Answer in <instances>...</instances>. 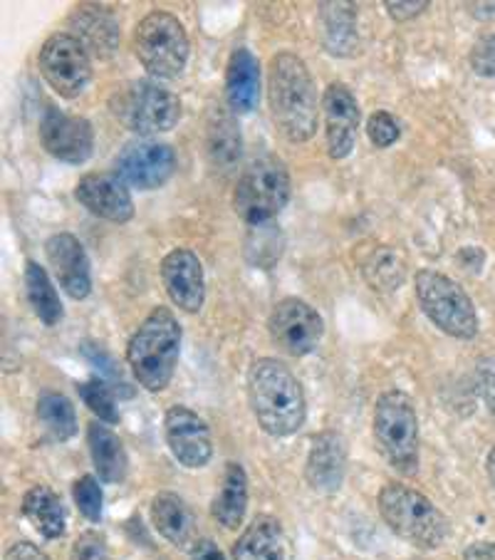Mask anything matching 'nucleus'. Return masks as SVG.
Wrapping results in <instances>:
<instances>
[{
    "mask_svg": "<svg viewBox=\"0 0 495 560\" xmlns=\"http://www.w3.org/2000/svg\"><path fill=\"white\" fill-rule=\"evenodd\" d=\"M367 135H369L372 144L379 149H387L401 137V127L397 119L389 115V112H375L367 122Z\"/></svg>",
    "mask_w": 495,
    "mask_h": 560,
    "instance_id": "72a5a7b5",
    "label": "nucleus"
},
{
    "mask_svg": "<svg viewBox=\"0 0 495 560\" xmlns=\"http://www.w3.org/2000/svg\"><path fill=\"white\" fill-rule=\"evenodd\" d=\"M471 65L475 72L483 74V78L495 80V33L485 35L475 43V48L471 52Z\"/></svg>",
    "mask_w": 495,
    "mask_h": 560,
    "instance_id": "f704fd0d",
    "label": "nucleus"
},
{
    "mask_svg": "<svg viewBox=\"0 0 495 560\" xmlns=\"http://www.w3.org/2000/svg\"><path fill=\"white\" fill-rule=\"evenodd\" d=\"M233 560H285L283 526L273 516L254 518L233 546Z\"/></svg>",
    "mask_w": 495,
    "mask_h": 560,
    "instance_id": "4be33fe9",
    "label": "nucleus"
},
{
    "mask_svg": "<svg viewBox=\"0 0 495 560\" xmlns=\"http://www.w3.org/2000/svg\"><path fill=\"white\" fill-rule=\"evenodd\" d=\"M347 471V446L338 432H322L313 439L307 454L305 476L315 491L334 493L344 481Z\"/></svg>",
    "mask_w": 495,
    "mask_h": 560,
    "instance_id": "6ab92c4d",
    "label": "nucleus"
},
{
    "mask_svg": "<svg viewBox=\"0 0 495 560\" xmlns=\"http://www.w3.org/2000/svg\"><path fill=\"white\" fill-rule=\"evenodd\" d=\"M80 397L85 399V405L95 412L102 422L117 424L119 422V409L115 402V395L102 380H90L85 385H80Z\"/></svg>",
    "mask_w": 495,
    "mask_h": 560,
    "instance_id": "2f4dec72",
    "label": "nucleus"
},
{
    "mask_svg": "<svg viewBox=\"0 0 495 560\" xmlns=\"http://www.w3.org/2000/svg\"><path fill=\"white\" fill-rule=\"evenodd\" d=\"M176 172V154L169 144L139 139L127 144L117 156V174L127 184L142 191H152L164 186Z\"/></svg>",
    "mask_w": 495,
    "mask_h": 560,
    "instance_id": "f8f14e48",
    "label": "nucleus"
},
{
    "mask_svg": "<svg viewBox=\"0 0 495 560\" xmlns=\"http://www.w3.org/2000/svg\"><path fill=\"white\" fill-rule=\"evenodd\" d=\"M87 442H90V454H92V462H95L99 479L107 483L125 481L127 452L125 446H121L119 436L105 424L92 422L87 429Z\"/></svg>",
    "mask_w": 495,
    "mask_h": 560,
    "instance_id": "5701e85b",
    "label": "nucleus"
},
{
    "mask_svg": "<svg viewBox=\"0 0 495 560\" xmlns=\"http://www.w3.org/2000/svg\"><path fill=\"white\" fill-rule=\"evenodd\" d=\"M40 139L45 152L68 164H82L92 156L95 132L82 117H70L64 112L48 107L40 119Z\"/></svg>",
    "mask_w": 495,
    "mask_h": 560,
    "instance_id": "ddd939ff",
    "label": "nucleus"
},
{
    "mask_svg": "<svg viewBox=\"0 0 495 560\" xmlns=\"http://www.w3.org/2000/svg\"><path fill=\"white\" fill-rule=\"evenodd\" d=\"M40 72L62 97H80L92 80L90 52L70 33H55L40 48Z\"/></svg>",
    "mask_w": 495,
    "mask_h": 560,
    "instance_id": "9d476101",
    "label": "nucleus"
},
{
    "mask_svg": "<svg viewBox=\"0 0 495 560\" xmlns=\"http://www.w3.org/2000/svg\"><path fill=\"white\" fill-rule=\"evenodd\" d=\"M115 115L139 135L169 132L181 119V102L152 80H137L115 100Z\"/></svg>",
    "mask_w": 495,
    "mask_h": 560,
    "instance_id": "1a4fd4ad",
    "label": "nucleus"
},
{
    "mask_svg": "<svg viewBox=\"0 0 495 560\" xmlns=\"http://www.w3.org/2000/svg\"><path fill=\"white\" fill-rule=\"evenodd\" d=\"M181 352V325L169 307H156L146 315L127 345V362L137 382L149 392L169 385Z\"/></svg>",
    "mask_w": 495,
    "mask_h": 560,
    "instance_id": "7ed1b4c3",
    "label": "nucleus"
},
{
    "mask_svg": "<svg viewBox=\"0 0 495 560\" xmlns=\"http://www.w3.org/2000/svg\"><path fill=\"white\" fill-rule=\"evenodd\" d=\"M488 476H491V483L495 487V446L488 454Z\"/></svg>",
    "mask_w": 495,
    "mask_h": 560,
    "instance_id": "79ce46f5",
    "label": "nucleus"
},
{
    "mask_svg": "<svg viewBox=\"0 0 495 560\" xmlns=\"http://www.w3.org/2000/svg\"><path fill=\"white\" fill-rule=\"evenodd\" d=\"M379 511L389 528L419 548H438L448 536V521L424 493L387 483L379 493Z\"/></svg>",
    "mask_w": 495,
    "mask_h": 560,
    "instance_id": "20e7f679",
    "label": "nucleus"
},
{
    "mask_svg": "<svg viewBox=\"0 0 495 560\" xmlns=\"http://www.w3.org/2000/svg\"><path fill=\"white\" fill-rule=\"evenodd\" d=\"M107 544L99 534H82L74 544V560H107Z\"/></svg>",
    "mask_w": 495,
    "mask_h": 560,
    "instance_id": "c9c22d12",
    "label": "nucleus"
},
{
    "mask_svg": "<svg viewBox=\"0 0 495 560\" xmlns=\"http://www.w3.org/2000/svg\"><path fill=\"white\" fill-rule=\"evenodd\" d=\"M320 21L327 50L334 55H352L357 45V15L350 3H322Z\"/></svg>",
    "mask_w": 495,
    "mask_h": 560,
    "instance_id": "bb28decb",
    "label": "nucleus"
},
{
    "mask_svg": "<svg viewBox=\"0 0 495 560\" xmlns=\"http://www.w3.org/2000/svg\"><path fill=\"white\" fill-rule=\"evenodd\" d=\"M191 560H226V558H223L216 544H211V540H199V544L193 546Z\"/></svg>",
    "mask_w": 495,
    "mask_h": 560,
    "instance_id": "58836bf2",
    "label": "nucleus"
},
{
    "mask_svg": "<svg viewBox=\"0 0 495 560\" xmlns=\"http://www.w3.org/2000/svg\"><path fill=\"white\" fill-rule=\"evenodd\" d=\"M139 62L156 80H176L189 62V35L172 13H149L134 33Z\"/></svg>",
    "mask_w": 495,
    "mask_h": 560,
    "instance_id": "0eeeda50",
    "label": "nucleus"
},
{
    "mask_svg": "<svg viewBox=\"0 0 495 560\" xmlns=\"http://www.w3.org/2000/svg\"><path fill=\"white\" fill-rule=\"evenodd\" d=\"M162 278L172 301L186 313H199L205 301L203 266L196 254L176 248L162 264Z\"/></svg>",
    "mask_w": 495,
    "mask_h": 560,
    "instance_id": "f3484780",
    "label": "nucleus"
},
{
    "mask_svg": "<svg viewBox=\"0 0 495 560\" xmlns=\"http://www.w3.org/2000/svg\"><path fill=\"white\" fill-rule=\"evenodd\" d=\"M248 509V476L243 466L231 462L223 476V487L213 501V518L226 528H238Z\"/></svg>",
    "mask_w": 495,
    "mask_h": 560,
    "instance_id": "a878e982",
    "label": "nucleus"
},
{
    "mask_svg": "<svg viewBox=\"0 0 495 560\" xmlns=\"http://www.w3.org/2000/svg\"><path fill=\"white\" fill-rule=\"evenodd\" d=\"M260 97V65L256 55L238 48L231 55L226 70V100L236 115H248Z\"/></svg>",
    "mask_w": 495,
    "mask_h": 560,
    "instance_id": "aec40b11",
    "label": "nucleus"
},
{
    "mask_svg": "<svg viewBox=\"0 0 495 560\" xmlns=\"http://www.w3.org/2000/svg\"><path fill=\"white\" fill-rule=\"evenodd\" d=\"M37 417L45 424V429L60 442H68L70 436L78 432V417H74L72 402L60 392H43L37 399Z\"/></svg>",
    "mask_w": 495,
    "mask_h": 560,
    "instance_id": "7c9ffc66",
    "label": "nucleus"
},
{
    "mask_svg": "<svg viewBox=\"0 0 495 560\" xmlns=\"http://www.w3.org/2000/svg\"><path fill=\"white\" fill-rule=\"evenodd\" d=\"M5 560H48V556H45L37 546L27 544V540H21V544H13L8 548Z\"/></svg>",
    "mask_w": 495,
    "mask_h": 560,
    "instance_id": "4c0bfd02",
    "label": "nucleus"
},
{
    "mask_svg": "<svg viewBox=\"0 0 495 560\" xmlns=\"http://www.w3.org/2000/svg\"><path fill=\"white\" fill-rule=\"evenodd\" d=\"M74 199L99 219L127 223L134 217L132 194L115 174H87L78 182Z\"/></svg>",
    "mask_w": 495,
    "mask_h": 560,
    "instance_id": "dca6fc26",
    "label": "nucleus"
},
{
    "mask_svg": "<svg viewBox=\"0 0 495 560\" xmlns=\"http://www.w3.org/2000/svg\"><path fill=\"white\" fill-rule=\"evenodd\" d=\"M325 109V137H327V152L332 159H344L357 144V129H360V105L347 85L342 82H332L325 90L322 97Z\"/></svg>",
    "mask_w": 495,
    "mask_h": 560,
    "instance_id": "4468645a",
    "label": "nucleus"
},
{
    "mask_svg": "<svg viewBox=\"0 0 495 560\" xmlns=\"http://www.w3.org/2000/svg\"><path fill=\"white\" fill-rule=\"evenodd\" d=\"M74 503L82 511V516L90 521L102 518V489L95 476H82V479L74 483Z\"/></svg>",
    "mask_w": 495,
    "mask_h": 560,
    "instance_id": "473e14b6",
    "label": "nucleus"
},
{
    "mask_svg": "<svg viewBox=\"0 0 495 560\" xmlns=\"http://www.w3.org/2000/svg\"><path fill=\"white\" fill-rule=\"evenodd\" d=\"M152 518L158 534L174 546H186L193 536L191 509L176 493H156L152 501Z\"/></svg>",
    "mask_w": 495,
    "mask_h": 560,
    "instance_id": "393cba45",
    "label": "nucleus"
},
{
    "mask_svg": "<svg viewBox=\"0 0 495 560\" xmlns=\"http://www.w3.org/2000/svg\"><path fill=\"white\" fill-rule=\"evenodd\" d=\"M362 276L379 293L399 291L406 278V258L391 246H377L362 264Z\"/></svg>",
    "mask_w": 495,
    "mask_h": 560,
    "instance_id": "cd10ccee",
    "label": "nucleus"
},
{
    "mask_svg": "<svg viewBox=\"0 0 495 560\" xmlns=\"http://www.w3.org/2000/svg\"><path fill=\"white\" fill-rule=\"evenodd\" d=\"M375 436L394 469L414 474L419 466V419L404 392H385L375 407Z\"/></svg>",
    "mask_w": 495,
    "mask_h": 560,
    "instance_id": "6e6552de",
    "label": "nucleus"
},
{
    "mask_svg": "<svg viewBox=\"0 0 495 560\" xmlns=\"http://www.w3.org/2000/svg\"><path fill=\"white\" fill-rule=\"evenodd\" d=\"M209 156L211 164L221 172H233L236 164L240 162L243 154V139H240V129L236 127L231 117L219 115L213 122L209 125Z\"/></svg>",
    "mask_w": 495,
    "mask_h": 560,
    "instance_id": "c756f323",
    "label": "nucleus"
},
{
    "mask_svg": "<svg viewBox=\"0 0 495 560\" xmlns=\"http://www.w3.org/2000/svg\"><path fill=\"white\" fill-rule=\"evenodd\" d=\"M268 330L287 354L300 358V354H307L317 348V342H320L325 332V325L320 313L310 303L300 301V298H285L270 313Z\"/></svg>",
    "mask_w": 495,
    "mask_h": 560,
    "instance_id": "9b49d317",
    "label": "nucleus"
},
{
    "mask_svg": "<svg viewBox=\"0 0 495 560\" xmlns=\"http://www.w3.org/2000/svg\"><path fill=\"white\" fill-rule=\"evenodd\" d=\"M463 560H495V544H473L465 548Z\"/></svg>",
    "mask_w": 495,
    "mask_h": 560,
    "instance_id": "ea45409f",
    "label": "nucleus"
},
{
    "mask_svg": "<svg viewBox=\"0 0 495 560\" xmlns=\"http://www.w3.org/2000/svg\"><path fill=\"white\" fill-rule=\"evenodd\" d=\"M164 429L169 450L176 459H179V464L189 466V469H201V466L211 462V432L203 419L191 412L189 407H172L169 412H166Z\"/></svg>",
    "mask_w": 495,
    "mask_h": 560,
    "instance_id": "2eb2a0df",
    "label": "nucleus"
},
{
    "mask_svg": "<svg viewBox=\"0 0 495 560\" xmlns=\"http://www.w3.org/2000/svg\"><path fill=\"white\" fill-rule=\"evenodd\" d=\"M70 23L78 27V40L92 50L97 58H109L117 50L119 43V27L115 15L102 5H78L72 13Z\"/></svg>",
    "mask_w": 495,
    "mask_h": 560,
    "instance_id": "412c9836",
    "label": "nucleus"
},
{
    "mask_svg": "<svg viewBox=\"0 0 495 560\" xmlns=\"http://www.w3.org/2000/svg\"><path fill=\"white\" fill-rule=\"evenodd\" d=\"M248 399L258 424L273 436H291L305 424V392L291 368L260 358L248 370Z\"/></svg>",
    "mask_w": 495,
    "mask_h": 560,
    "instance_id": "f257e3e1",
    "label": "nucleus"
},
{
    "mask_svg": "<svg viewBox=\"0 0 495 560\" xmlns=\"http://www.w3.org/2000/svg\"><path fill=\"white\" fill-rule=\"evenodd\" d=\"M25 291H27V301H31L35 315L40 320L52 328L62 320V303L60 295L55 291V285L50 283L48 270L43 266H37L35 260H27L25 266Z\"/></svg>",
    "mask_w": 495,
    "mask_h": 560,
    "instance_id": "c85d7f7f",
    "label": "nucleus"
},
{
    "mask_svg": "<svg viewBox=\"0 0 495 560\" xmlns=\"http://www.w3.org/2000/svg\"><path fill=\"white\" fill-rule=\"evenodd\" d=\"M23 513L45 538H62L68 530V516L58 493L48 487H33L23 499Z\"/></svg>",
    "mask_w": 495,
    "mask_h": 560,
    "instance_id": "b1692460",
    "label": "nucleus"
},
{
    "mask_svg": "<svg viewBox=\"0 0 495 560\" xmlns=\"http://www.w3.org/2000/svg\"><path fill=\"white\" fill-rule=\"evenodd\" d=\"M471 13L481 21H495V3H471Z\"/></svg>",
    "mask_w": 495,
    "mask_h": 560,
    "instance_id": "a19ab883",
    "label": "nucleus"
},
{
    "mask_svg": "<svg viewBox=\"0 0 495 560\" xmlns=\"http://www.w3.org/2000/svg\"><path fill=\"white\" fill-rule=\"evenodd\" d=\"M287 201H291V174L283 159L273 154L256 159L240 174L236 194H233L236 213L250 226L273 221L287 207Z\"/></svg>",
    "mask_w": 495,
    "mask_h": 560,
    "instance_id": "39448f33",
    "label": "nucleus"
},
{
    "mask_svg": "<svg viewBox=\"0 0 495 560\" xmlns=\"http://www.w3.org/2000/svg\"><path fill=\"white\" fill-rule=\"evenodd\" d=\"M45 254H48L50 266L58 276L64 293L74 301H85L92 291V276H90V258L85 248L72 233H55L45 244Z\"/></svg>",
    "mask_w": 495,
    "mask_h": 560,
    "instance_id": "a211bd4d",
    "label": "nucleus"
},
{
    "mask_svg": "<svg viewBox=\"0 0 495 560\" xmlns=\"http://www.w3.org/2000/svg\"><path fill=\"white\" fill-rule=\"evenodd\" d=\"M426 8H428L426 0H422V3H391L389 0L387 3V11L391 18H394V21H411V18L422 15Z\"/></svg>",
    "mask_w": 495,
    "mask_h": 560,
    "instance_id": "e433bc0d",
    "label": "nucleus"
},
{
    "mask_svg": "<svg viewBox=\"0 0 495 560\" xmlns=\"http://www.w3.org/2000/svg\"><path fill=\"white\" fill-rule=\"evenodd\" d=\"M416 301L438 330L459 340H471L479 332V313L459 283L436 270H419L414 278Z\"/></svg>",
    "mask_w": 495,
    "mask_h": 560,
    "instance_id": "423d86ee",
    "label": "nucleus"
},
{
    "mask_svg": "<svg viewBox=\"0 0 495 560\" xmlns=\"http://www.w3.org/2000/svg\"><path fill=\"white\" fill-rule=\"evenodd\" d=\"M270 112L280 132L291 142H307L317 132V92L305 60L293 52H280L268 74Z\"/></svg>",
    "mask_w": 495,
    "mask_h": 560,
    "instance_id": "f03ea898",
    "label": "nucleus"
}]
</instances>
